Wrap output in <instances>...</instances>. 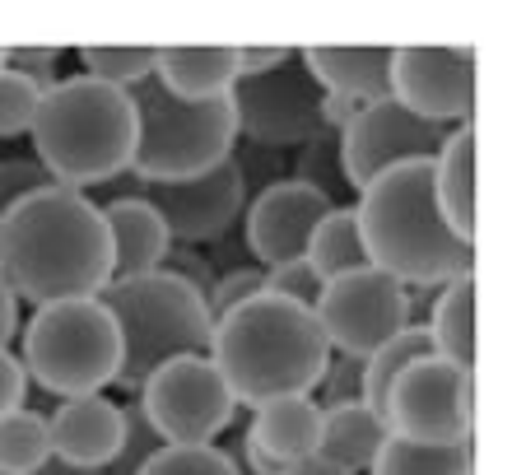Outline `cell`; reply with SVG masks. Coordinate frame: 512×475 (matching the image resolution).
Here are the masks:
<instances>
[{"label":"cell","instance_id":"obj_40","mask_svg":"<svg viewBox=\"0 0 512 475\" xmlns=\"http://www.w3.org/2000/svg\"><path fill=\"white\" fill-rule=\"evenodd\" d=\"M28 401V373L19 364V354L14 350H0V420L14 415V410H24Z\"/></svg>","mask_w":512,"mask_h":475},{"label":"cell","instance_id":"obj_38","mask_svg":"<svg viewBox=\"0 0 512 475\" xmlns=\"http://www.w3.org/2000/svg\"><path fill=\"white\" fill-rule=\"evenodd\" d=\"M317 406H345V401H359V359H345V354H331L326 359V373L312 392Z\"/></svg>","mask_w":512,"mask_h":475},{"label":"cell","instance_id":"obj_44","mask_svg":"<svg viewBox=\"0 0 512 475\" xmlns=\"http://www.w3.org/2000/svg\"><path fill=\"white\" fill-rule=\"evenodd\" d=\"M280 475H345L340 466L322 462V457H308V462H298V466H284Z\"/></svg>","mask_w":512,"mask_h":475},{"label":"cell","instance_id":"obj_26","mask_svg":"<svg viewBox=\"0 0 512 475\" xmlns=\"http://www.w3.org/2000/svg\"><path fill=\"white\" fill-rule=\"evenodd\" d=\"M364 475H475V443L457 448H429V443H410V438H391L378 448L373 466Z\"/></svg>","mask_w":512,"mask_h":475},{"label":"cell","instance_id":"obj_30","mask_svg":"<svg viewBox=\"0 0 512 475\" xmlns=\"http://www.w3.org/2000/svg\"><path fill=\"white\" fill-rule=\"evenodd\" d=\"M135 475H243V466L233 452L215 448V443H201V448H168L163 443Z\"/></svg>","mask_w":512,"mask_h":475},{"label":"cell","instance_id":"obj_39","mask_svg":"<svg viewBox=\"0 0 512 475\" xmlns=\"http://www.w3.org/2000/svg\"><path fill=\"white\" fill-rule=\"evenodd\" d=\"M280 159L284 154L280 150H261V145H233V163H238V173H243V182H247V196L252 191H261V187H270V182H280Z\"/></svg>","mask_w":512,"mask_h":475},{"label":"cell","instance_id":"obj_47","mask_svg":"<svg viewBox=\"0 0 512 475\" xmlns=\"http://www.w3.org/2000/svg\"><path fill=\"white\" fill-rule=\"evenodd\" d=\"M0 475H14V471H0Z\"/></svg>","mask_w":512,"mask_h":475},{"label":"cell","instance_id":"obj_21","mask_svg":"<svg viewBox=\"0 0 512 475\" xmlns=\"http://www.w3.org/2000/svg\"><path fill=\"white\" fill-rule=\"evenodd\" d=\"M154 80L173 98L215 103L238 84V47H159Z\"/></svg>","mask_w":512,"mask_h":475},{"label":"cell","instance_id":"obj_8","mask_svg":"<svg viewBox=\"0 0 512 475\" xmlns=\"http://www.w3.org/2000/svg\"><path fill=\"white\" fill-rule=\"evenodd\" d=\"M135 406L168 448L215 443L238 415V401H233L229 382L219 378L210 354H182V359L159 364L140 382Z\"/></svg>","mask_w":512,"mask_h":475},{"label":"cell","instance_id":"obj_9","mask_svg":"<svg viewBox=\"0 0 512 475\" xmlns=\"http://www.w3.org/2000/svg\"><path fill=\"white\" fill-rule=\"evenodd\" d=\"M387 434L429 443V448H457L475 443V373L424 354L391 382L387 392Z\"/></svg>","mask_w":512,"mask_h":475},{"label":"cell","instance_id":"obj_18","mask_svg":"<svg viewBox=\"0 0 512 475\" xmlns=\"http://www.w3.org/2000/svg\"><path fill=\"white\" fill-rule=\"evenodd\" d=\"M298 61L322 94L378 103L391 94V47H298Z\"/></svg>","mask_w":512,"mask_h":475},{"label":"cell","instance_id":"obj_41","mask_svg":"<svg viewBox=\"0 0 512 475\" xmlns=\"http://www.w3.org/2000/svg\"><path fill=\"white\" fill-rule=\"evenodd\" d=\"M294 52L298 47H275V42H266V47H238V80L270 75V70H280Z\"/></svg>","mask_w":512,"mask_h":475},{"label":"cell","instance_id":"obj_42","mask_svg":"<svg viewBox=\"0 0 512 475\" xmlns=\"http://www.w3.org/2000/svg\"><path fill=\"white\" fill-rule=\"evenodd\" d=\"M24 303L14 299V289L0 280V350H14V336L24 331V317H19Z\"/></svg>","mask_w":512,"mask_h":475},{"label":"cell","instance_id":"obj_5","mask_svg":"<svg viewBox=\"0 0 512 475\" xmlns=\"http://www.w3.org/2000/svg\"><path fill=\"white\" fill-rule=\"evenodd\" d=\"M98 303L112 313L122 331V373L112 387L140 392V382L168 359L182 354H210L215 317L196 289H187L173 275H135V280H108Z\"/></svg>","mask_w":512,"mask_h":475},{"label":"cell","instance_id":"obj_14","mask_svg":"<svg viewBox=\"0 0 512 475\" xmlns=\"http://www.w3.org/2000/svg\"><path fill=\"white\" fill-rule=\"evenodd\" d=\"M452 131L433 122H419L415 112H405L396 98H378V103H364L354 112V122L336 136L340 150V173L354 187H368L378 173L387 168H401V163H433V154L443 150V140Z\"/></svg>","mask_w":512,"mask_h":475},{"label":"cell","instance_id":"obj_16","mask_svg":"<svg viewBox=\"0 0 512 475\" xmlns=\"http://www.w3.org/2000/svg\"><path fill=\"white\" fill-rule=\"evenodd\" d=\"M317 443H322V406L312 396H284L252 410V424L233 452H243V475H280L284 466L317 457Z\"/></svg>","mask_w":512,"mask_h":475},{"label":"cell","instance_id":"obj_3","mask_svg":"<svg viewBox=\"0 0 512 475\" xmlns=\"http://www.w3.org/2000/svg\"><path fill=\"white\" fill-rule=\"evenodd\" d=\"M354 219L368 266H378L405 289H438L475 271V243L452 238L433 205L429 163H401L378 173L354 196Z\"/></svg>","mask_w":512,"mask_h":475},{"label":"cell","instance_id":"obj_27","mask_svg":"<svg viewBox=\"0 0 512 475\" xmlns=\"http://www.w3.org/2000/svg\"><path fill=\"white\" fill-rule=\"evenodd\" d=\"M52 457V434H47V415L38 410H14L0 420V471L14 475H38L42 462Z\"/></svg>","mask_w":512,"mask_h":475},{"label":"cell","instance_id":"obj_20","mask_svg":"<svg viewBox=\"0 0 512 475\" xmlns=\"http://www.w3.org/2000/svg\"><path fill=\"white\" fill-rule=\"evenodd\" d=\"M433 205L452 238L475 243V126H457L429 163Z\"/></svg>","mask_w":512,"mask_h":475},{"label":"cell","instance_id":"obj_43","mask_svg":"<svg viewBox=\"0 0 512 475\" xmlns=\"http://www.w3.org/2000/svg\"><path fill=\"white\" fill-rule=\"evenodd\" d=\"M354 112H359V103H350V98H336V94H322V131L340 136V131L354 122Z\"/></svg>","mask_w":512,"mask_h":475},{"label":"cell","instance_id":"obj_45","mask_svg":"<svg viewBox=\"0 0 512 475\" xmlns=\"http://www.w3.org/2000/svg\"><path fill=\"white\" fill-rule=\"evenodd\" d=\"M38 475H103V471H80V466H66V462H56V457H47Z\"/></svg>","mask_w":512,"mask_h":475},{"label":"cell","instance_id":"obj_33","mask_svg":"<svg viewBox=\"0 0 512 475\" xmlns=\"http://www.w3.org/2000/svg\"><path fill=\"white\" fill-rule=\"evenodd\" d=\"M256 294H266V275H261V266H229V271L215 275V285H210V294H205V308H210V317H224L233 313V308H243L247 299H256Z\"/></svg>","mask_w":512,"mask_h":475},{"label":"cell","instance_id":"obj_13","mask_svg":"<svg viewBox=\"0 0 512 475\" xmlns=\"http://www.w3.org/2000/svg\"><path fill=\"white\" fill-rule=\"evenodd\" d=\"M122 196H140V201L163 219L168 238L182 247H215L224 243L238 224H243L247 210V182L238 173V163H219L201 177H187V182H135Z\"/></svg>","mask_w":512,"mask_h":475},{"label":"cell","instance_id":"obj_35","mask_svg":"<svg viewBox=\"0 0 512 475\" xmlns=\"http://www.w3.org/2000/svg\"><path fill=\"white\" fill-rule=\"evenodd\" d=\"M266 275V294H275V299L284 303H298V308H317V294H322V275L312 271L308 261L298 257V261H284V266H270Z\"/></svg>","mask_w":512,"mask_h":475},{"label":"cell","instance_id":"obj_29","mask_svg":"<svg viewBox=\"0 0 512 475\" xmlns=\"http://www.w3.org/2000/svg\"><path fill=\"white\" fill-rule=\"evenodd\" d=\"M294 177L308 182L312 191H322L331 205H350V196H354V187L345 182V173H340V150H336V136H331V131H322L317 140H308V145L298 150Z\"/></svg>","mask_w":512,"mask_h":475},{"label":"cell","instance_id":"obj_2","mask_svg":"<svg viewBox=\"0 0 512 475\" xmlns=\"http://www.w3.org/2000/svg\"><path fill=\"white\" fill-rule=\"evenodd\" d=\"M210 359L238 406L256 410L284 396H312L326 373L331 345L308 308L256 294L215 322Z\"/></svg>","mask_w":512,"mask_h":475},{"label":"cell","instance_id":"obj_10","mask_svg":"<svg viewBox=\"0 0 512 475\" xmlns=\"http://www.w3.org/2000/svg\"><path fill=\"white\" fill-rule=\"evenodd\" d=\"M312 317L322 326L331 354H345V359H359V364L373 350H382L391 336H401L405 326H415L410 289L396 285L391 275H382L378 266H359L350 275L326 280Z\"/></svg>","mask_w":512,"mask_h":475},{"label":"cell","instance_id":"obj_4","mask_svg":"<svg viewBox=\"0 0 512 475\" xmlns=\"http://www.w3.org/2000/svg\"><path fill=\"white\" fill-rule=\"evenodd\" d=\"M33 159L52 173L56 187L89 191L117 182L135 159V103L122 89L66 75L52 84L33 117Z\"/></svg>","mask_w":512,"mask_h":475},{"label":"cell","instance_id":"obj_31","mask_svg":"<svg viewBox=\"0 0 512 475\" xmlns=\"http://www.w3.org/2000/svg\"><path fill=\"white\" fill-rule=\"evenodd\" d=\"M42 89L28 84L24 75H14L10 66H0V140L28 136L33 131V117H38Z\"/></svg>","mask_w":512,"mask_h":475},{"label":"cell","instance_id":"obj_25","mask_svg":"<svg viewBox=\"0 0 512 475\" xmlns=\"http://www.w3.org/2000/svg\"><path fill=\"white\" fill-rule=\"evenodd\" d=\"M303 261L322 275V285L326 280H336V275H350V271H359V266H368V252H364V238H359L354 205H336V210L312 229Z\"/></svg>","mask_w":512,"mask_h":475},{"label":"cell","instance_id":"obj_28","mask_svg":"<svg viewBox=\"0 0 512 475\" xmlns=\"http://www.w3.org/2000/svg\"><path fill=\"white\" fill-rule=\"evenodd\" d=\"M80 66L89 80L131 94V89H140L145 80H154L159 47H80Z\"/></svg>","mask_w":512,"mask_h":475},{"label":"cell","instance_id":"obj_15","mask_svg":"<svg viewBox=\"0 0 512 475\" xmlns=\"http://www.w3.org/2000/svg\"><path fill=\"white\" fill-rule=\"evenodd\" d=\"M331 210L336 205L326 201L322 191H312L308 182H298V177H280V182L252 191L243 210V243L252 252V261L261 271L284 266V261H298L308 252L312 229Z\"/></svg>","mask_w":512,"mask_h":475},{"label":"cell","instance_id":"obj_19","mask_svg":"<svg viewBox=\"0 0 512 475\" xmlns=\"http://www.w3.org/2000/svg\"><path fill=\"white\" fill-rule=\"evenodd\" d=\"M103 210L108 224V243H112V280H135V275H154L159 271L163 252L173 247L163 219L149 210L140 196H112Z\"/></svg>","mask_w":512,"mask_h":475},{"label":"cell","instance_id":"obj_32","mask_svg":"<svg viewBox=\"0 0 512 475\" xmlns=\"http://www.w3.org/2000/svg\"><path fill=\"white\" fill-rule=\"evenodd\" d=\"M52 187H56L52 173H47L33 154H5V159H0V215L14 210L19 201H28V196L52 191Z\"/></svg>","mask_w":512,"mask_h":475},{"label":"cell","instance_id":"obj_37","mask_svg":"<svg viewBox=\"0 0 512 475\" xmlns=\"http://www.w3.org/2000/svg\"><path fill=\"white\" fill-rule=\"evenodd\" d=\"M159 271L163 275H173V280H182L187 289H196V294H210V285H215V261H210V252H201V247H182V243H173L168 252H163V261H159Z\"/></svg>","mask_w":512,"mask_h":475},{"label":"cell","instance_id":"obj_11","mask_svg":"<svg viewBox=\"0 0 512 475\" xmlns=\"http://www.w3.org/2000/svg\"><path fill=\"white\" fill-rule=\"evenodd\" d=\"M475 89H480V52L471 42L461 47H433L410 42L391 47V94L419 122H433L443 131L475 126Z\"/></svg>","mask_w":512,"mask_h":475},{"label":"cell","instance_id":"obj_34","mask_svg":"<svg viewBox=\"0 0 512 475\" xmlns=\"http://www.w3.org/2000/svg\"><path fill=\"white\" fill-rule=\"evenodd\" d=\"M122 410H126V438H122V452L112 457V466H108L103 475H135L140 466L149 462V457H154V452L163 448V438L154 434V429H149V420L140 415V406H135V401H126Z\"/></svg>","mask_w":512,"mask_h":475},{"label":"cell","instance_id":"obj_46","mask_svg":"<svg viewBox=\"0 0 512 475\" xmlns=\"http://www.w3.org/2000/svg\"><path fill=\"white\" fill-rule=\"evenodd\" d=\"M0 66H5V47H0Z\"/></svg>","mask_w":512,"mask_h":475},{"label":"cell","instance_id":"obj_6","mask_svg":"<svg viewBox=\"0 0 512 475\" xmlns=\"http://www.w3.org/2000/svg\"><path fill=\"white\" fill-rule=\"evenodd\" d=\"M19 364L28 382L61 396H103L122 373V331L98 299H66L33 308L19 331Z\"/></svg>","mask_w":512,"mask_h":475},{"label":"cell","instance_id":"obj_23","mask_svg":"<svg viewBox=\"0 0 512 475\" xmlns=\"http://www.w3.org/2000/svg\"><path fill=\"white\" fill-rule=\"evenodd\" d=\"M424 331H429V345L438 359L475 373V271L433 289Z\"/></svg>","mask_w":512,"mask_h":475},{"label":"cell","instance_id":"obj_7","mask_svg":"<svg viewBox=\"0 0 512 475\" xmlns=\"http://www.w3.org/2000/svg\"><path fill=\"white\" fill-rule=\"evenodd\" d=\"M135 103V182H187L219 163H229L238 145V117L229 98L187 103L173 98L159 80L131 89Z\"/></svg>","mask_w":512,"mask_h":475},{"label":"cell","instance_id":"obj_1","mask_svg":"<svg viewBox=\"0 0 512 475\" xmlns=\"http://www.w3.org/2000/svg\"><path fill=\"white\" fill-rule=\"evenodd\" d=\"M0 280L19 303L98 299L112 280V243L89 191L52 187L0 215Z\"/></svg>","mask_w":512,"mask_h":475},{"label":"cell","instance_id":"obj_22","mask_svg":"<svg viewBox=\"0 0 512 475\" xmlns=\"http://www.w3.org/2000/svg\"><path fill=\"white\" fill-rule=\"evenodd\" d=\"M382 443H387V424H382L364 401H345V406L322 410V443H317V457L340 466L345 475H364L368 466H373Z\"/></svg>","mask_w":512,"mask_h":475},{"label":"cell","instance_id":"obj_17","mask_svg":"<svg viewBox=\"0 0 512 475\" xmlns=\"http://www.w3.org/2000/svg\"><path fill=\"white\" fill-rule=\"evenodd\" d=\"M52 457L80 471H108L112 457L122 452L126 410L108 396H70L47 415Z\"/></svg>","mask_w":512,"mask_h":475},{"label":"cell","instance_id":"obj_24","mask_svg":"<svg viewBox=\"0 0 512 475\" xmlns=\"http://www.w3.org/2000/svg\"><path fill=\"white\" fill-rule=\"evenodd\" d=\"M424 354H433L429 345V331L424 326H405L401 336H391L382 350H373L359 364V401H364L373 415H387V392H391V382L405 373V364H415V359H424ZM387 424V420H382Z\"/></svg>","mask_w":512,"mask_h":475},{"label":"cell","instance_id":"obj_36","mask_svg":"<svg viewBox=\"0 0 512 475\" xmlns=\"http://www.w3.org/2000/svg\"><path fill=\"white\" fill-rule=\"evenodd\" d=\"M61 61H66V52L61 47H5V66L14 70V75H24L28 84H38L42 94L52 89V84H61L66 75H61Z\"/></svg>","mask_w":512,"mask_h":475},{"label":"cell","instance_id":"obj_12","mask_svg":"<svg viewBox=\"0 0 512 475\" xmlns=\"http://www.w3.org/2000/svg\"><path fill=\"white\" fill-rule=\"evenodd\" d=\"M238 140L261 150H303L308 140L322 136V89L312 84L298 52L270 75L238 80L229 89Z\"/></svg>","mask_w":512,"mask_h":475}]
</instances>
